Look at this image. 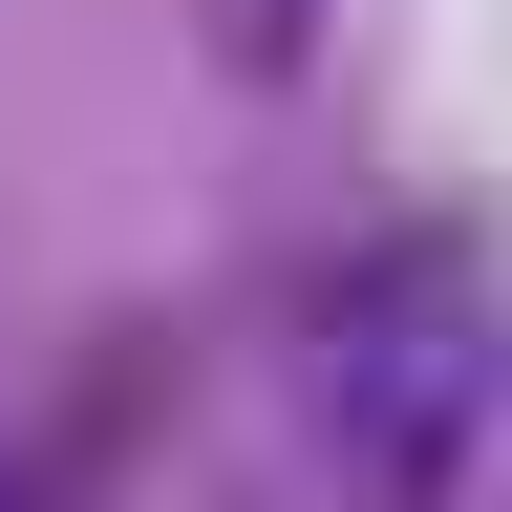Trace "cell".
Masks as SVG:
<instances>
[{"label":"cell","instance_id":"obj_1","mask_svg":"<svg viewBox=\"0 0 512 512\" xmlns=\"http://www.w3.org/2000/svg\"><path fill=\"white\" fill-rule=\"evenodd\" d=\"M320 427L363 448L384 491H448L470 470V427H491V278L470 256H363L342 299H320Z\"/></svg>","mask_w":512,"mask_h":512}]
</instances>
